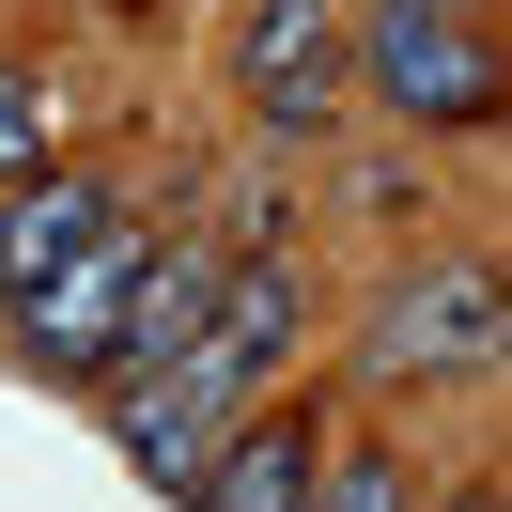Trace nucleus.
I'll return each instance as SVG.
<instances>
[{"mask_svg":"<svg viewBox=\"0 0 512 512\" xmlns=\"http://www.w3.org/2000/svg\"><path fill=\"white\" fill-rule=\"evenodd\" d=\"M342 63L388 125L419 140H481L497 125V32H481V0H342Z\"/></svg>","mask_w":512,"mask_h":512,"instance_id":"1","label":"nucleus"},{"mask_svg":"<svg viewBox=\"0 0 512 512\" xmlns=\"http://www.w3.org/2000/svg\"><path fill=\"white\" fill-rule=\"evenodd\" d=\"M311 342V280H295V264H233L218 280V311H202V342L171 357V404L202 419V435H233V419H264V388H280V357Z\"/></svg>","mask_w":512,"mask_h":512,"instance_id":"2","label":"nucleus"},{"mask_svg":"<svg viewBox=\"0 0 512 512\" xmlns=\"http://www.w3.org/2000/svg\"><path fill=\"white\" fill-rule=\"evenodd\" d=\"M435 373H497V264H404L357 342V388H435Z\"/></svg>","mask_w":512,"mask_h":512,"instance_id":"3","label":"nucleus"},{"mask_svg":"<svg viewBox=\"0 0 512 512\" xmlns=\"http://www.w3.org/2000/svg\"><path fill=\"white\" fill-rule=\"evenodd\" d=\"M233 94H249V125L326 140V125H342V94H357L342 0H233Z\"/></svg>","mask_w":512,"mask_h":512,"instance_id":"4","label":"nucleus"},{"mask_svg":"<svg viewBox=\"0 0 512 512\" xmlns=\"http://www.w3.org/2000/svg\"><path fill=\"white\" fill-rule=\"evenodd\" d=\"M140 249H156V233H140V218H109L94 249L63 264V280H47L32 311H16V342H32V373H109V326H125V280H140Z\"/></svg>","mask_w":512,"mask_h":512,"instance_id":"5","label":"nucleus"},{"mask_svg":"<svg viewBox=\"0 0 512 512\" xmlns=\"http://www.w3.org/2000/svg\"><path fill=\"white\" fill-rule=\"evenodd\" d=\"M109 218H125V202H109V171H63V156H47L32 187H0V311H32V295L63 280Z\"/></svg>","mask_w":512,"mask_h":512,"instance_id":"6","label":"nucleus"},{"mask_svg":"<svg viewBox=\"0 0 512 512\" xmlns=\"http://www.w3.org/2000/svg\"><path fill=\"white\" fill-rule=\"evenodd\" d=\"M218 280H233V249H202V233L140 249V280H125V326H109V373H171V357L202 342V311H218Z\"/></svg>","mask_w":512,"mask_h":512,"instance_id":"7","label":"nucleus"},{"mask_svg":"<svg viewBox=\"0 0 512 512\" xmlns=\"http://www.w3.org/2000/svg\"><path fill=\"white\" fill-rule=\"evenodd\" d=\"M311 419H280V404H264V419H233V435H218V466H202L187 481V512H311Z\"/></svg>","mask_w":512,"mask_h":512,"instance_id":"8","label":"nucleus"},{"mask_svg":"<svg viewBox=\"0 0 512 512\" xmlns=\"http://www.w3.org/2000/svg\"><path fill=\"white\" fill-rule=\"evenodd\" d=\"M311 512H419V481H404V450L342 435V450H311Z\"/></svg>","mask_w":512,"mask_h":512,"instance_id":"9","label":"nucleus"},{"mask_svg":"<svg viewBox=\"0 0 512 512\" xmlns=\"http://www.w3.org/2000/svg\"><path fill=\"white\" fill-rule=\"evenodd\" d=\"M47 156H63V94H47L32 63H0V187H32Z\"/></svg>","mask_w":512,"mask_h":512,"instance_id":"10","label":"nucleus"},{"mask_svg":"<svg viewBox=\"0 0 512 512\" xmlns=\"http://www.w3.org/2000/svg\"><path fill=\"white\" fill-rule=\"evenodd\" d=\"M435 512H497V497H481V481H466V497H435Z\"/></svg>","mask_w":512,"mask_h":512,"instance_id":"11","label":"nucleus"}]
</instances>
